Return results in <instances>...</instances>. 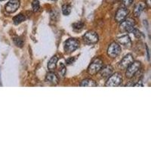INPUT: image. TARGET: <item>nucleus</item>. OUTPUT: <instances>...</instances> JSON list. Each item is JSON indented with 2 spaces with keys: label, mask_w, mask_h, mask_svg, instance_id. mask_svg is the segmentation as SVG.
<instances>
[{
  "label": "nucleus",
  "mask_w": 151,
  "mask_h": 151,
  "mask_svg": "<svg viewBox=\"0 0 151 151\" xmlns=\"http://www.w3.org/2000/svg\"><path fill=\"white\" fill-rule=\"evenodd\" d=\"M19 0H10L5 5V11L9 13H14L20 7Z\"/></svg>",
  "instance_id": "8"
},
{
  "label": "nucleus",
  "mask_w": 151,
  "mask_h": 151,
  "mask_svg": "<svg viewBox=\"0 0 151 151\" xmlns=\"http://www.w3.org/2000/svg\"><path fill=\"white\" fill-rule=\"evenodd\" d=\"M146 8V3H144L143 2H137V4L134 6V14L136 17H138V16L141 15V14L144 12V10Z\"/></svg>",
  "instance_id": "12"
},
{
  "label": "nucleus",
  "mask_w": 151,
  "mask_h": 151,
  "mask_svg": "<svg viewBox=\"0 0 151 151\" xmlns=\"http://www.w3.org/2000/svg\"><path fill=\"white\" fill-rule=\"evenodd\" d=\"M129 14V11L126 8H120L117 11L116 14V21L117 22H122L125 20V18L126 17L127 14Z\"/></svg>",
  "instance_id": "9"
},
{
  "label": "nucleus",
  "mask_w": 151,
  "mask_h": 151,
  "mask_svg": "<svg viewBox=\"0 0 151 151\" xmlns=\"http://www.w3.org/2000/svg\"><path fill=\"white\" fill-rule=\"evenodd\" d=\"M0 1H4V0H0Z\"/></svg>",
  "instance_id": "26"
},
{
  "label": "nucleus",
  "mask_w": 151,
  "mask_h": 151,
  "mask_svg": "<svg viewBox=\"0 0 151 151\" xmlns=\"http://www.w3.org/2000/svg\"><path fill=\"white\" fill-rule=\"evenodd\" d=\"M58 61V58L57 56H53L50 59L48 63V68L50 70H54L56 68L57 63Z\"/></svg>",
  "instance_id": "16"
},
{
  "label": "nucleus",
  "mask_w": 151,
  "mask_h": 151,
  "mask_svg": "<svg viewBox=\"0 0 151 151\" xmlns=\"http://www.w3.org/2000/svg\"><path fill=\"white\" fill-rule=\"evenodd\" d=\"M122 77L119 73H115L109 77L108 80L106 81V87H116L122 83Z\"/></svg>",
  "instance_id": "1"
},
{
  "label": "nucleus",
  "mask_w": 151,
  "mask_h": 151,
  "mask_svg": "<svg viewBox=\"0 0 151 151\" xmlns=\"http://www.w3.org/2000/svg\"><path fill=\"white\" fill-rule=\"evenodd\" d=\"M46 81L48 83L53 85H58L59 83V79L58 76L53 72H50L46 75Z\"/></svg>",
  "instance_id": "13"
},
{
  "label": "nucleus",
  "mask_w": 151,
  "mask_h": 151,
  "mask_svg": "<svg viewBox=\"0 0 151 151\" xmlns=\"http://www.w3.org/2000/svg\"><path fill=\"white\" fill-rule=\"evenodd\" d=\"M118 41L121 45H125V47H130L132 45L131 39L128 35H124V36L119 37L118 39Z\"/></svg>",
  "instance_id": "14"
},
{
  "label": "nucleus",
  "mask_w": 151,
  "mask_h": 151,
  "mask_svg": "<svg viewBox=\"0 0 151 151\" xmlns=\"http://www.w3.org/2000/svg\"><path fill=\"white\" fill-rule=\"evenodd\" d=\"M98 86L97 83L93 79H86L83 80L80 83V86L82 87H96Z\"/></svg>",
  "instance_id": "15"
},
{
  "label": "nucleus",
  "mask_w": 151,
  "mask_h": 151,
  "mask_svg": "<svg viewBox=\"0 0 151 151\" xmlns=\"http://www.w3.org/2000/svg\"><path fill=\"white\" fill-rule=\"evenodd\" d=\"M71 12V7L68 5H64L62 8V12L64 15H68Z\"/></svg>",
  "instance_id": "20"
},
{
  "label": "nucleus",
  "mask_w": 151,
  "mask_h": 151,
  "mask_svg": "<svg viewBox=\"0 0 151 151\" xmlns=\"http://www.w3.org/2000/svg\"><path fill=\"white\" fill-rule=\"evenodd\" d=\"M135 25V22L134 20H132L131 18H128L125 21H122L120 24V29L122 31H125V32H130L131 29L133 27H134Z\"/></svg>",
  "instance_id": "6"
},
{
  "label": "nucleus",
  "mask_w": 151,
  "mask_h": 151,
  "mask_svg": "<svg viewBox=\"0 0 151 151\" xmlns=\"http://www.w3.org/2000/svg\"><path fill=\"white\" fill-rule=\"evenodd\" d=\"M83 40L87 43L94 44V43L98 42V36L94 31H88L83 36Z\"/></svg>",
  "instance_id": "7"
},
{
  "label": "nucleus",
  "mask_w": 151,
  "mask_h": 151,
  "mask_svg": "<svg viewBox=\"0 0 151 151\" xmlns=\"http://www.w3.org/2000/svg\"><path fill=\"white\" fill-rule=\"evenodd\" d=\"M79 46V43L75 39H69L64 44V51L66 53H72L77 49Z\"/></svg>",
  "instance_id": "4"
},
{
  "label": "nucleus",
  "mask_w": 151,
  "mask_h": 151,
  "mask_svg": "<svg viewBox=\"0 0 151 151\" xmlns=\"http://www.w3.org/2000/svg\"><path fill=\"white\" fill-rule=\"evenodd\" d=\"M32 8H33V10L34 12L39 11V9H40V2H39L38 0H33V2H32Z\"/></svg>",
  "instance_id": "21"
},
{
  "label": "nucleus",
  "mask_w": 151,
  "mask_h": 151,
  "mask_svg": "<svg viewBox=\"0 0 151 151\" xmlns=\"http://www.w3.org/2000/svg\"><path fill=\"white\" fill-rule=\"evenodd\" d=\"M129 33H133V34L134 35V36H135L136 38H137V39H139V40H144V37H145V36H144V35L141 33V31L138 30V29H135L134 27L132 28Z\"/></svg>",
  "instance_id": "17"
},
{
  "label": "nucleus",
  "mask_w": 151,
  "mask_h": 151,
  "mask_svg": "<svg viewBox=\"0 0 151 151\" xmlns=\"http://www.w3.org/2000/svg\"><path fill=\"white\" fill-rule=\"evenodd\" d=\"M103 67V61L101 59L97 58L93 60V62L88 68V73L90 75H95L100 71Z\"/></svg>",
  "instance_id": "2"
},
{
  "label": "nucleus",
  "mask_w": 151,
  "mask_h": 151,
  "mask_svg": "<svg viewBox=\"0 0 151 151\" xmlns=\"http://www.w3.org/2000/svg\"><path fill=\"white\" fill-rule=\"evenodd\" d=\"M134 61V58H133V56L130 54L127 55L126 56H125L122 58V60H121L120 63H119V67L122 69H125L127 68L132 62Z\"/></svg>",
  "instance_id": "10"
},
{
  "label": "nucleus",
  "mask_w": 151,
  "mask_h": 151,
  "mask_svg": "<svg viewBox=\"0 0 151 151\" xmlns=\"http://www.w3.org/2000/svg\"><path fill=\"white\" fill-rule=\"evenodd\" d=\"M121 53V47L120 45L117 44L116 42L111 43L107 49V55L112 58H115Z\"/></svg>",
  "instance_id": "5"
},
{
  "label": "nucleus",
  "mask_w": 151,
  "mask_h": 151,
  "mask_svg": "<svg viewBox=\"0 0 151 151\" xmlns=\"http://www.w3.org/2000/svg\"><path fill=\"white\" fill-rule=\"evenodd\" d=\"M59 73L62 76H64L66 73V67L63 64H60V68H59Z\"/></svg>",
  "instance_id": "23"
},
{
  "label": "nucleus",
  "mask_w": 151,
  "mask_h": 151,
  "mask_svg": "<svg viewBox=\"0 0 151 151\" xmlns=\"http://www.w3.org/2000/svg\"><path fill=\"white\" fill-rule=\"evenodd\" d=\"M122 2L125 6H129V5H132L133 0H122Z\"/></svg>",
  "instance_id": "24"
},
{
  "label": "nucleus",
  "mask_w": 151,
  "mask_h": 151,
  "mask_svg": "<svg viewBox=\"0 0 151 151\" xmlns=\"http://www.w3.org/2000/svg\"><path fill=\"white\" fill-rule=\"evenodd\" d=\"M73 28L74 30L76 31H80L81 29H83V28L84 27V24L82 22H78V23H75L72 25Z\"/></svg>",
  "instance_id": "19"
},
{
  "label": "nucleus",
  "mask_w": 151,
  "mask_h": 151,
  "mask_svg": "<svg viewBox=\"0 0 151 151\" xmlns=\"http://www.w3.org/2000/svg\"><path fill=\"white\" fill-rule=\"evenodd\" d=\"M14 44H15L17 47H20V48H21V47L23 46V45H24V42H23V40H21V38H19V37L14 38Z\"/></svg>",
  "instance_id": "22"
},
{
  "label": "nucleus",
  "mask_w": 151,
  "mask_h": 151,
  "mask_svg": "<svg viewBox=\"0 0 151 151\" xmlns=\"http://www.w3.org/2000/svg\"><path fill=\"white\" fill-rule=\"evenodd\" d=\"M113 71V69L111 66L110 65H106L105 67H104L103 68H101L100 70V74L101 76V77L106 78V77H110V76L112 75Z\"/></svg>",
  "instance_id": "11"
},
{
  "label": "nucleus",
  "mask_w": 151,
  "mask_h": 151,
  "mask_svg": "<svg viewBox=\"0 0 151 151\" xmlns=\"http://www.w3.org/2000/svg\"><path fill=\"white\" fill-rule=\"evenodd\" d=\"M24 20H25V16L22 14H20L14 17V24H21V23L23 22Z\"/></svg>",
  "instance_id": "18"
},
{
  "label": "nucleus",
  "mask_w": 151,
  "mask_h": 151,
  "mask_svg": "<svg viewBox=\"0 0 151 151\" xmlns=\"http://www.w3.org/2000/svg\"><path fill=\"white\" fill-rule=\"evenodd\" d=\"M75 58H70L69 59H67V64H73V63L74 62V60H75Z\"/></svg>",
  "instance_id": "25"
},
{
  "label": "nucleus",
  "mask_w": 151,
  "mask_h": 151,
  "mask_svg": "<svg viewBox=\"0 0 151 151\" xmlns=\"http://www.w3.org/2000/svg\"><path fill=\"white\" fill-rule=\"evenodd\" d=\"M127 71L125 73L126 77L130 79L135 75L136 73L141 68V62L139 61H133L129 67H127Z\"/></svg>",
  "instance_id": "3"
}]
</instances>
